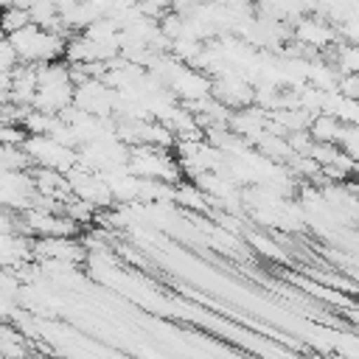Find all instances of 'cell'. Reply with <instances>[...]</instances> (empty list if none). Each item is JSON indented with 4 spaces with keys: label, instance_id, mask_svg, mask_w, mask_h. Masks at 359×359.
Returning <instances> with one entry per match:
<instances>
[{
    "label": "cell",
    "instance_id": "2",
    "mask_svg": "<svg viewBox=\"0 0 359 359\" xmlns=\"http://www.w3.org/2000/svg\"><path fill=\"white\" fill-rule=\"evenodd\" d=\"M28 154L22 151V146L14 143H0V168L3 171H25L28 168Z\"/></svg>",
    "mask_w": 359,
    "mask_h": 359
},
{
    "label": "cell",
    "instance_id": "3",
    "mask_svg": "<svg viewBox=\"0 0 359 359\" xmlns=\"http://www.w3.org/2000/svg\"><path fill=\"white\" fill-rule=\"evenodd\" d=\"M25 25H28V11L14 8V6H8V8L0 11V34H3V36L14 34V31H20V28H25Z\"/></svg>",
    "mask_w": 359,
    "mask_h": 359
},
{
    "label": "cell",
    "instance_id": "1",
    "mask_svg": "<svg viewBox=\"0 0 359 359\" xmlns=\"http://www.w3.org/2000/svg\"><path fill=\"white\" fill-rule=\"evenodd\" d=\"M294 36L297 45H311V48H331L337 39V31L325 22V20H311V17H300L294 22Z\"/></svg>",
    "mask_w": 359,
    "mask_h": 359
}]
</instances>
